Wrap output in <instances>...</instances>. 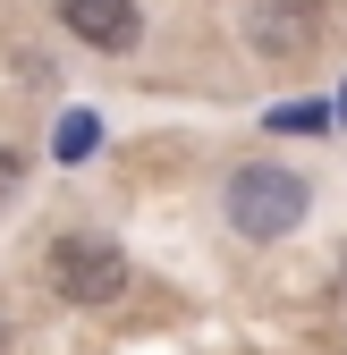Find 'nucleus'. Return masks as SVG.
<instances>
[{
	"label": "nucleus",
	"instance_id": "f257e3e1",
	"mask_svg": "<svg viewBox=\"0 0 347 355\" xmlns=\"http://www.w3.org/2000/svg\"><path fill=\"white\" fill-rule=\"evenodd\" d=\"M221 211H229V237H246V245H280V237L305 229L314 187H305L288 161H237L229 187H221Z\"/></svg>",
	"mask_w": 347,
	"mask_h": 355
},
{
	"label": "nucleus",
	"instance_id": "f03ea898",
	"mask_svg": "<svg viewBox=\"0 0 347 355\" xmlns=\"http://www.w3.org/2000/svg\"><path fill=\"white\" fill-rule=\"evenodd\" d=\"M42 279L60 288V304H76V313H102V304H119L127 296V254H119V237H94V229H68V237H51V254H42Z\"/></svg>",
	"mask_w": 347,
	"mask_h": 355
},
{
	"label": "nucleus",
	"instance_id": "7ed1b4c3",
	"mask_svg": "<svg viewBox=\"0 0 347 355\" xmlns=\"http://www.w3.org/2000/svg\"><path fill=\"white\" fill-rule=\"evenodd\" d=\"M237 34H246L254 60L296 68L322 42V0H246V9H237Z\"/></svg>",
	"mask_w": 347,
	"mask_h": 355
},
{
	"label": "nucleus",
	"instance_id": "20e7f679",
	"mask_svg": "<svg viewBox=\"0 0 347 355\" xmlns=\"http://www.w3.org/2000/svg\"><path fill=\"white\" fill-rule=\"evenodd\" d=\"M60 26L85 51H136L144 42V9L136 0H60Z\"/></svg>",
	"mask_w": 347,
	"mask_h": 355
},
{
	"label": "nucleus",
	"instance_id": "39448f33",
	"mask_svg": "<svg viewBox=\"0 0 347 355\" xmlns=\"http://www.w3.org/2000/svg\"><path fill=\"white\" fill-rule=\"evenodd\" d=\"M60 153H68V161H76V153H94V119H85V110L60 127Z\"/></svg>",
	"mask_w": 347,
	"mask_h": 355
},
{
	"label": "nucleus",
	"instance_id": "423d86ee",
	"mask_svg": "<svg viewBox=\"0 0 347 355\" xmlns=\"http://www.w3.org/2000/svg\"><path fill=\"white\" fill-rule=\"evenodd\" d=\"M17 187H26V153H9V144H0V203H9Z\"/></svg>",
	"mask_w": 347,
	"mask_h": 355
},
{
	"label": "nucleus",
	"instance_id": "0eeeda50",
	"mask_svg": "<svg viewBox=\"0 0 347 355\" xmlns=\"http://www.w3.org/2000/svg\"><path fill=\"white\" fill-rule=\"evenodd\" d=\"M271 127H288V136H305V127H330V110H280Z\"/></svg>",
	"mask_w": 347,
	"mask_h": 355
}]
</instances>
